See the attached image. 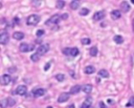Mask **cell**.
<instances>
[{"mask_svg":"<svg viewBox=\"0 0 134 108\" xmlns=\"http://www.w3.org/2000/svg\"><path fill=\"white\" fill-rule=\"evenodd\" d=\"M39 22H40V16H38V15H30V16L27 18V20H26V23H27V25H29V26L37 25Z\"/></svg>","mask_w":134,"mask_h":108,"instance_id":"obj_1","label":"cell"},{"mask_svg":"<svg viewBox=\"0 0 134 108\" xmlns=\"http://www.w3.org/2000/svg\"><path fill=\"white\" fill-rule=\"evenodd\" d=\"M48 50H49V45H48V44H44V45H41V46L38 47L36 53L41 56V55H44L45 53H47Z\"/></svg>","mask_w":134,"mask_h":108,"instance_id":"obj_2","label":"cell"},{"mask_svg":"<svg viewBox=\"0 0 134 108\" xmlns=\"http://www.w3.org/2000/svg\"><path fill=\"white\" fill-rule=\"evenodd\" d=\"M32 49H34V46L32 45H28L26 43H22L19 46V50L21 52H28V51H31Z\"/></svg>","mask_w":134,"mask_h":108,"instance_id":"obj_3","label":"cell"},{"mask_svg":"<svg viewBox=\"0 0 134 108\" xmlns=\"http://www.w3.org/2000/svg\"><path fill=\"white\" fill-rule=\"evenodd\" d=\"M8 39H9V35L6 31H3L1 34H0V44L1 45H6L8 43Z\"/></svg>","mask_w":134,"mask_h":108,"instance_id":"obj_4","label":"cell"},{"mask_svg":"<svg viewBox=\"0 0 134 108\" xmlns=\"http://www.w3.org/2000/svg\"><path fill=\"white\" fill-rule=\"evenodd\" d=\"M60 20H61V16H59V15H53L52 17H50V19L47 20L46 24H47V25H49V24H58Z\"/></svg>","mask_w":134,"mask_h":108,"instance_id":"obj_5","label":"cell"},{"mask_svg":"<svg viewBox=\"0 0 134 108\" xmlns=\"http://www.w3.org/2000/svg\"><path fill=\"white\" fill-rule=\"evenodd\" d=\"M10 80H12L10 76L7 75V74H4V75H2L1 78H0V83H1L2 85H7V84L10 83Z\"/></svg>","mask_w":134,"mask_h":108,"instance_id":"obj_6","label":"cell"},{"mask_svg":"<svg viewBox=\"0 0 134 108\" xmlns=\"http://www.w3.org/2000/svg\"><path fill=\"white\" fill-rule=\"evenodd\" d=\"M27 91V87L25 85H19L17 88H16V93L19 95V96H24Z\"/></svg>","mask_w":134,"mask_h":108,"instance_id":"obj_7","label":"cell"},{"mask_svg":"<svg viewBox=\"0 0 134 108\" xmlns=\"http://www.w3.org/2000/svg\"><path fill=\"white\" fill-rule=\"evenodd\" d=\"M91 105H92V98L91 97H87L86 100L83 102L81 108H91Z\"/></svg>","mask_w":134,"mask_h":108,"instance_id":"obj_8","label":"cell"},{"mask_svg":"<svg viewBox=\"0 0 134 108\" xmlns=\"http://www.w3.org/2000/svg\"><path fill=\"white\" fill-rule=\"evenodd\" d=\"M68 100H69V93H67V92H62L58 98V102L59 103H64V102L68 101Z\"/></svg>","mask_w":134,"mask_h":108,"instance_id":"obj_9","label":"cell"},{"mask_svg":"<svg viewBox=\"0 0 134 108\" xmlns=\"http://www.w3.org/2000/svg\"><path fill=\"white\" fill-rule=\"evenodd\" d=\"M45 92H46V90L44 88H36L32 90V95L35 97H42Z\"/></svg>","mask_w":134,"mask_h":108,"instance_id":"obj_10","label":"cell"},{"mask_svg":"<svg viewBox=\"0 0 134 108\" xmlns=\"http://www.w3.org/2000/svg\"><path fill=\"white\" fill-rule=\"evenodd\" d=\"M104 17H105V12H104L103 10L96 11V12L93 15V20H94V21H100Z\"/></svg>","mask_w":134,"mask_h":108,"instance_id":"obj_11","label":"cell"},{"mask_svg":"<svg viewBox=\"0 0 134 108\" xmlns=\"http://www.w3.org/2000/svg\"><path fill=\"white\" fill-rule=\"evenodd\" d=\"M110 16H111V19H112V20H117V19H119V18H120L121 14H120V11H119V10L114 9V10H112V11H111Z\"/></svg>","mask_w":134,"mask_h":108,"instance_id":"obj_12","label":"cell"},{"mask_svg":"<svg viewBox=\"0 0 134 108\" xmlns=\"http://www.w3.org/2000/svg\"><path fill=\"white\" fill-rule=\"evenodd\" d=\"M13 37L17 40H21L24 38V33L23 32H20V31H16L13 33Z\"/></svg>","mask_w":134,"mask_h":108,"instance_id":"obj_13","label":"cell"},{"mask_svg":"<svg viewBox=\"0 0 134 108\" xmlns=\"http://www.w3.org/2000/svg\"><path fill=\"white\" fill-rule=\"evenodd\" d=\"M120 8H121V10H122L124 12H127V11L130 10V5H129V3H128L127 1H122V2L120 3Z\"/></svg>","mask_w":134,"mask_h":108,"instance_id":"obj_14","label":"cell"},{"mask_svg":"<svg viewBox=\"0 0 134 108\" xmlns=\"http://www.w3.org/2000/svg\"><path fill=\"white\" fill-rule=\"evenodd\" d=\"M92 89H93V87H92L91 84H85L84 86H82V90L85 93H90L92 91Z\"/></svg>","mask_w":134,"mask_h":108,"instance_id":"obj_15","label":"cell"},{"mask_svg":"<svg viewBox=\"0 0 134 108\" xmlns=\"http://www.w3.org/2000/svg\"><path fill=\"white\" fill-rule=\"evenodd\" d=\"M84 72H85V74H87V75L93 74V73L95 72V68H94V66H92V65H88V66H86V68H85Z\"/></svg>","mask_w":134,"mask_h":108,"instance_id":"obj_16","label":"cell"},{"mask_svg":"<svg viewBox=\"0 0 134 108\" xmlns=\"http://www.w3.org/2000/svg\"><path fill=\"white\" fill-rule=\"evenodd\" d=\"M81 89H82V87H81L80 85H74V86H72V87L70 88V93H71V95H75V93H77Z\"/></svg>","mask_w":134,"mask_h":108,"instance_id":"obj_17","label":"cell"},{"mask_svg":"<svg viewBox=\"0 0 134 108\" xmlns=\"http://www.w3.org/2000/svg\"><path fill=\"white\" fill-rule=\"evenodd\" d=\"M98 76L103 77V78H108L109 77V73L106 70H99L98 71Z\"/></svg>","mask_w":134,"mask_h":108,"instance_id":"obj_18","label":"cell"},{"mask_svg":"<svg viewBox=\"0 0 134 108\" xmlns=\"http://www.w3.org/2000/svg\"><path fill=\"white\" fill-rule=\"evenodd\" d=\"M114 42L116 44H122L124 43V37L121 35H115L114 36Z\"/></svg>","mask_w":134,"mask_h":108,"instance_id":"obj_19","label":"cell"},{"mask_svg":"<svg viewBox=\"0 0 134 108\" xmlns=\"http://www.w3.org/2000/svg\"><path fill=\"white\" fill-rule=\"evenodd\" d=\"M79 1H71L70 2V8L71 9H76V8H79Z\"/></svg>","mask_w":134,"mask_h":108,"instance_id":"obj_20","label":"cell"},{"mask_svg":"<svg viewBox=\"0 0 134 108\" xmlns=\"http://www.w3.org/2000/svg\"><path fill=\"white\" fill-rule=\"evenodd\" d=\"M30 59H31L34 62H37V61L40 59V55H38L37 53H34L32 55H30Z\"/></svg>","mask_w":134,"mask_h":108,"instance_id":"obj_21","label":"cell"},{"mask_svg":"<svg viewBox=\"0 0 134 108\" xmlns=\"http://www.w3.org/2000/svg\"><path fill=\"white\" fill-rule=\"evenodd\" d=\"M64 6H65V1H62V0H60V1H58V2H57V8H59V9H62Z\"/></svg>","mask_w":134,"mask_h":108,"instance_id":"obj_22","label":"cell"},{"mask_svg":"<svg viewBox=\"0 0 134 108\" xmlns=\"http://www.w3.org/2000/svg\"><path fill=\"white\" fill-rule=\"evenodd\" d=\"M88 14H89V9L86 8V7L82 8V9L80 10V15H81V16H87Z\"/></svg>","mask_w":134,"mask_h":108,"instance_id":"obj_23","label":"cell"},{"mask_svg":"<svg viewBox=\"0 0 134 108\" xmlns=\"http://www.w3.org/2000/svg\"><path fill=\"white\" fill-rule=\"evenodd\" d=\"M90 55L91 56H96L97 55V48L96 47H92L90 49Z\"/></svg>","mask_w":134,"mask_h":108,"instance_id":"obj_24","label":"cell"},{"mask_svg":"<svg viewBox=\"0 0 134 108\" xmlns=\"http://www.w3.org/2000/svg\"><path fill=\"white\" fill-rule=\"evenodd\" d=\"M55 79H57L58 81L62 82V81H64V79H65V75H63V74H58V75H55Z\"/></svg>","mask_w":134,"mask_h":108,"instance_id":"obj_25","label":"cell"},{"mask_svg":"<svg viewBox=\"0 0 134 108\" xmlns=\"http://www.w3.org/2000/svg\"><path fill=\"white\" fill-rule=\"evenodd\" d=\"M77 54H79V49H77V48H71L70 56H76Z\"/></svg>","mask_w":134,"mask_h":108,"instance_id":"obj_26","label":"cell"},{"mask_svg":"<svg viewBox=\"0 0 134 108\" xmlns=\"http://www.w3.org/2000/svg\"><path fill=\"white\" fill-rule=\"evenodd\" d=\"M7 105H8L7 99H5V100H2V101L0 102V107H1V108H5Z\"/></svg>","mask_w":134,"mask_h":108,"instance_id":"obj_27","label":"cell"},{"mask_svg":"<svg viewBox=\"0 0 134 108\" xmlns=\"http://www.w3.org/2000/svg\"><path fill=\"white\" fill-rule=\"evenodd\" d=\"M127 107H130V106H134V96H132L131 98H130V100H129V102L127 103V105H126Z\"/></svg>","mask_w":134,"mask_h":108,"instance_id":"obj_28","label":"cell"},{"mask_svg":"<svg viewBox=\"0 0 134 108\" xmlns=\"http://www.w3.org/2000/svg\"><path fill=\"white\" fill-rule=\"evenodd\" d=\"M44 33H45V31L43 30V29H39L37 32H36V35L38 36V37H40V36H42V35H44Z\"/></svg>","mask_w":134,"mask_h":108,"instance_id":"obj_29","label":"cell"},{"mask_svg":"<svg viewBox=\"0 0 134 108\" xmlns=\"http://www.w3.org/2000/svg\"><path fill=\"white\" fill-rule=\"evenodd\" d=\"M82 44H84V45H89L90 44V38H88V37H84V38H82Z\"/></svg>","mask_w":134,"mask_h":108,"instance_id":"obj_30","label":"cell"},{"mask_svg":"<svg viewBox=\"0 0 134 108\" xmlns=\"http://www.w3.org/2000/svg\"><path fill=\"white\" fill-rule=\"evenodd\" d=\"M63 53H64L65 55H70V53H71V48H65V49H63Z\"/></svg>","mask_w":134,"mask_h":108,"instance_id":"obj_31","label":"cell"},{"mask_svg":"<svg viewBox=\"0 0 134 108\" xmlns=\"http://www.w3.org/2000/svg\"><path fill=\"white\" fill-rule=\"evenodd\" d=\"M7 102H8V106H14L15 105V100L14 99H12V98H8L7 99Z\"/></svg>","mask_w":134,"mask_h":108,"instance_id":"obj_32","label":"cell"},{"mask_svg":"<svg viewBox=\"0 0 134 108\" xmlns=\"http://www.w3.org/2000/svg\"><path fill=\"white\" fill-rule=\"evenodd\" d=\"M67 18H68V14H63L61 16V19H63V20H66Z\"/></svg>","mask_w":134,"mask_h":108,"instance_id":"obj_33","label":"cell"},{"mask_svg":"<svg viewBox=\"0 0 134 108\" xmlns=\"http://www.w3.org/2000/svg\"><path fill=\"white\" fill-rule=\"evenodd\" d=\"M98 105H99V108H106V106H105L104 102H99V103H98Z\"/></svg>","mask_w":134,"mask_h":108,"instance_id":"obj_34","label":"cell"},{"mask_svg":"<svg viewBox=\"0 0 134 108\" xmlns=\"http://www.w3.org/2000/svg\"><path fill=\"white\" fill-rule=\"evenodd\" d=\"M32 4H35V6H38L39 4H41V1H32Z\"/></svg>","mask_w":134,"mask_h":108,"instance_id":"obj_35","label":"cell"},{"mask_svg":"<svg viewBox=\"0 0 134 108\" xmlns=\"http://www.w3.org/2000/svg\"><path fill=\"white\" fill-rule=\"evenodd\" d=\"M49 66H50V62H47V63H46V65H45V68H44V70H45V71H47V70L49 69Z\"/></svg>","mask_w":134,"mask_h":108,"instance_id":"obj_36","label":"cell"},{"mask_svg":"<svg viewBox=\"0 0 134 108\" xmlns=\"http://www.w3.org/2000/svg\"><path fill=\"white\" fill-rule=\"evenodd\" d=\"M67 108H74V105H73V104H70V105H69Z\"/></svg>","mask_w":134,"mask_h":108,"instance_id":"obj_37","label":"cell"},{"mask_svg":"<svg viewBox=\"0 0 134 108\" xmlns=\"http://www.w3.org/2000/svg\"><path fill=\"white\" fill-rule=\"evenodd\" d=\"M131 2H132V3H133V4H134V0H131Z\"/></svg>","mask_w":134,"mask_h":108,"instance_id":"obj_38","label":"cell"},{"mask_svg":"<svg viewBox=\"0 0 134 108\" xmlns=\"http://www.w3.org/2000/svg\"><path fill=\"white\" fill-rule=\"evenodd\" d=\"M133 29H134V20H133Z\"/></svg>","mask_w":134,"mask_h":108,"instance_id":"obj_39","label":"cell"},{"mask_svg":"<svg viewBox=\"0 0 134 108\" xmlns=\"http://www.w3.org/2000/svg\"><path fill=\"white\" fill-rule=\"evenodd\" d=\"M47 108H52V107H51V106H48V107H47Z\"/></svg>","mask_w":134,"mask_h":108,"instance_id":"obj_40","label":"cell"},{"mask_svg":"<svg viewBox=\"0 0 134 108\" xmlns=\"http://www.w3.org/2000/svg\"><path fill=\"white\" fill-rule=\"evenodd\" d=\"M91 108H94V107H91Z\"/></svg>","mask_w":134,"mask_h":108,"instance_id":"obj_41","label":"cell"}]
</instances>
